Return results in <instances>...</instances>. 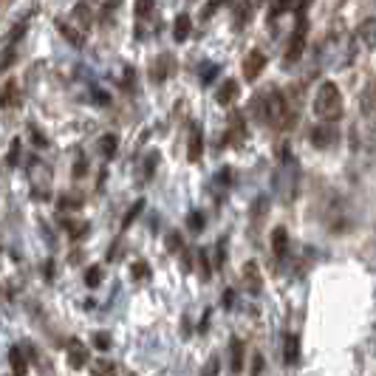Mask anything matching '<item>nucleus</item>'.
Listing matches in <instances>:
<instances>
[{
    "label": "nucleus",
    "mask_w": 376,
    "mask_h": 376,
    "mask_svg": "<svg viewBox=\"0 0 376 376\" xmlns=\"http://www.w3.org/2000/svg\"><path fill=\"white\" fill-rule=\"evenodd\" d=\"M314 113L322 122H337L342 116V94L334 82H322L314 96Z\"/></svg>",
    "instance_id": "obj_1"
},
{
    "label": "nucleus",
    "mask_w": 376,
    "mask_h": 376,
    "mask_svg": "<svg viewBox=\"0 0 376 376\" xmlns=\"http://www.w3.org/2000/svg\"><path fill=\"white\" fill-rule=\"evenodd\" d=\"M306 32H308L306 12H297V26H294V35H292V40H289V51H286V60H289V63H297V60H300L303 46H306Z\"/></svg>",
    "instance_id": "obj_2"
},
{
    "label": "nucleus",
    "mask_w": 376,
    "mask_h": 376,
    "mask_svg": "<svg viewBox=\"0 0 376 376\" xmlns=\"http://www.w3.org/2000/svg\"><path fill=\"white\" fill-rule=\"evenodd\" d=\"M266 119L272 122V125H286L289 122V105H286V99L280 96V94H272L269 99H266Z\"/></svg>",
    "instance_id": "obj_3"
},
{
    "label": "nucleus",
    "mask_w": 376,
    "mask_h": 376,
    "mask_svg": "<svg viewBox=\"0 0 376 376\" xmlns=\"http://www.w3.org/2000/svg\"><path fill=\"white\" fill-rule=\"evenodd\" d=\"M263 65H266V54L252 51V54L246 57V63H244V74H246V80H258L261 71H263Z\"/></svg>",
    "instance_id": "obj_4"
},
{
    "label": "nucleus",
    "mask_w": 376,
    "mask_h": 376,
    "mask_svg": "<svg viewBox=\"0 0 376 376\" xmlns=\"http://www.w3.org/2000/svg\"><path fill=\"white\" fill-rule=\"evenodd\" d=\"M283 359L289 365H294L300 359V337L297 334H286V339H283Z\"/></svg>",
    "instance_id": "obj_5"
},
{
    "label": "nucleus",
    "mask_w": 376,
    "mask_h": 376,
    "mask_svg": "<svg viewBox=\"0 0 376 376\" xmlns=\"http://www.w3.org/2000/svg\"><path fill=\"white\" fill-rule=\"evenodd\" d=\"M334 130L328 127V125H322V127H314V133H311V142L317 144V147H328V144H334Z\"/></svg>",
    "instance_id": "obj_6"
},
{
    "label": "nucleus",
    "mask_w": 376,
    "mask_h": 376,
    "mask_svg": "<svg viewBox=\"0 0 376 376\" xmlns=\"http://www.w3.org/2000/svg\"><path fill=\"white\" fill-rule=\"evenodd\" d=\"M68 356H71V365H74V368H82V365L88 362V351H85V345L77 342V339L68 345Z\"/></svg>",
    "instance_id": "obj_7"
},
{
    "label": "nucleus",
    "mask_w": 376,
    "mask_h": 376,
    "mask_svg": "<svg viewBox=\"0 0 376 376\" xmlns=\"http://www.w3.org/2000/svg\"><path fill=\"white\" fill-rule=\"evenodd\" d=\"M201 153H204V136H201V127L196 125V127H193V136H190V158L199 161Z\"/></svg>",
    "instance_id": "obj_8"
},
{
    "label": "nucleus",
    "mask_w": 376,
    "mask_h": 376,
    "mask_svg": "<svg viewBox=\"0 0 376 376\" xmlns=\"http://www.w3.org/2000/svg\"><path fill=\"white\" fill-rule=\"evenodd\" d=\"M235 94H238V85L230 80V82H224V85H221V91L215 94V99H218V105H230V102L235 99Z\"/></svg>",
    "instance_id": "obj_9"
},
{
    "label": "nucleus",
    "mask_w": 376,
    "mask_h": 376,
    "mask_svg": "<svg viewBox=\"0 0 376 376\" xmlns=\"http://www.w3.org/2000/svg\"><path fill=\"white\" fill-rule=\"evenodd\" d=\"M187 35H190V18H187V15H181V18H175L173 37H175L178 43H184V40H187Z\"/></svg>",
    "instance_id": "obj_10"
},
{
    "label": "nucleus",
    "mask_w": 376,
    "mask_h": 376,
    "mask_svg": "<svg viewBox=\"0 0 376 376\" xmlns=\"http://www.w3.org/2000/svg\"><path fill=\"white\" fill-rule=\"evenodd\" d=\"M286 244H289L286 230H275L272 232V249H275V255H286Z\"/></svg>",
    "instance_id": "obj_11"
},
{
    "label": "nucleus",
    "mask_w": 376,
    "mask_h": 376,
    "mask_svg": "<svg viewBox=\"0 0 376 376\" xmlns=\"http://www.w3.org/2000/svg\"><path fill=\"white\" fill-rule=\"evenodd\" d=\"M241 351H244V345L235 339V342H232V353H235V359H232V370H241V368H244V362H241Z\"/></svg>",
    "instance_id": "obj_12"
},
{
    "label": "nucleus",
    "mask_w": 376,
    "mask_h": 376,
    "mask_svg": "<svg viewBox=\"0 0 376 376\" xmlns=\"http://www.w3.org/2000/svg\"><path fill=\"white\" fill-rule=\"evenodd\" d=\"M12 368H15L18 373H23V370H26V365H23V356H20V351H18V348H12Z\"/></svg>",
    "instance_id": "obj_13"
},
{
    "label": "nucleus",
    "mask_w": 376,
    "mask_h": 376,
    "mask_svg": "<svg viewBox=\"0 0 376 376\" xmlns=\"http://www.w3.org/2000/svg\"><path fill=\"white\" fill-rule=\"evenodd\" d=\"M136 9H139V15H147V12L153 9V0H139V6H136Z\"/></svg>",
    "instance_id": "obj_14"
},
{
    "label": "nucleus",
    "mask_w": 376,
    "mask_h": 376,
    "mask_svg": "<svg viewBox=\"0 0 376 376\" xmlns=\"http://www.w3.org/2000/svg\"><path fill=\"white\" fill-rule=\"evenodd\" d=\"M94 342H96L99 348H108V345H111V339H108V334H96V337H94Z\"/></svg>",
    "instance_id": "obj_15"
},
{
    "label": "nucleus",
    "mask_w": 376,
    "mask_h": 376,
    "mask_svg": "<svg viewBox=\"0 0 376 376\" xmlns=\"http://www.w3.org/2000/svg\"><path fill=\"white\" fill-rule=\"evenodd\" d=\"M190 224H193V230H201V227H204V224H201V215H199V213H196V215L190 218Z\"/></svg>",
    "instance_id": "obj_16"
},
{
    "label": "nucleus",
    "mask_w": 376,
    "mask_h": 376,
    "mask_svg": "<svg viewBox=\"0 0 376 376\" xmlns=\"http://www.w3.org/2000/svg\"><path fill=\"white\" fill-rule=\"evenodd\" d=\"M252 370H255V373H261V370H263V356H261V353L255 356V368H252Z\"/></svg>",
    "instance_id": "obj_17"
},
{
    "label": "nucleus",
    "mask_w": 376,
    "mask_h": 376,
    "mask_svg": "<svg viewBox=\"0 0 376 376\" xmlns=\"http://www.w3.org/2000/svg\"><path fill=\"white\" fill-rule=\"evenodd\" d=\"M102 147H105V150H108V153H113V136H108V139H105V142H102Z\"/></svg>",
    "instance_id": "obj_18"
},
{
    "label": "nucleus",
    "mask_w": 376,
    "mask_h": 376,
    "mask_svg": "<svg viewBox=\"0 0 376 376\" xmlns=\"http://www.w3.org/2000/svg\"><path fill=\"white\" fill-rule=\"evenodd\" d=\"M88 283H99V272H88Z\"/></svg>",
    "instance_id": "obj_19"
},
{
    "label": "nucleus",
    "mask_w": 376,
    "mask_h": 376,
    "mask_svg": "<svg viewBox=\"0 0 376 376\" xmlns=\"http://www.w3.org/2000/svg\"><path fill=\"white\" fill-rule=\"evenodd\" d=\"M311 6V0H300V6H297V12H306Z\"/></svg>",
    "instance_id": "obj_20"
}]
</instances>
